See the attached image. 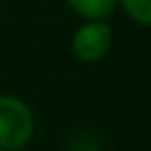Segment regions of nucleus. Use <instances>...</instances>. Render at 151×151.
<instances>
[{
	"mask_svg": "<svg viewBox=\"0 0 151 151\" xmlns=\"http://www.w3.org/2000/svg\"><path fill=\"white\" fill-rule=\"evenodd\" d=\"M35 130L29 106L15 95H0V147L15 151L25 147Z\"/></svg>",
	"mask_w": 151,
	"mask_h": 151,
	"instance_id": "1",
	"label": "nucleus"
},
{
	"mask_svg": "<svg viewBox=\"0 0 151 151\" xmlns=\"http://www.w3.org/2000/svg\"><path fill=\"white\" fill-rule=\"evenodd\" d=\"M73 52L83 62H99L108 56L112 46V29L104 19L83 23L73 35Z\"/></svg>",
	"mask_w": 151,
	"mask_h": 151,
	"instance_id": "2",
	"label": "nucleus"
},
{
	"mask_svg": "<svg viewBox=\"0 0 151 151\" xmlns=\"http://www.w3.org/2000/svg\"><path fill=\"white\" fill-rule=\"evenodd\" d=\"M66 4L83 19H106L114 13L118 0H66Z\"/></svg>",
	"mask_w": 151,
	"mask_h": 151,
	"instance_id": "3",
	"label": "nucleus"
},
{
	"mask_svg": "<svg viewBox=\"0 0 151 151\" xmlns=\"http://www.w3.org/2000/svg\"><path fill=\"white\" fill-rule=\"evenodd\" d=\"M126 15L145 27H151V0H120Z\"/></svg>",
	"mask_w": 151,
	"mask_h": 151,
	"instance_id": "4",
	"label": "nucleus"
},
{
	"mask_svg": "<svg viewBox=\"0 0 151 151\" xmlns=\"http://www.w3.org/2000/svg\"><path fill=\"white\" fill-rule=\"evenodd\" d=\"M0 151H9V149H2V147H0Z\"/></svg>",
	"mask_w": 151,
	"mask_h": 151,
	"instance_id": "5",
	"label": "nucleus"
}]
</instances>
